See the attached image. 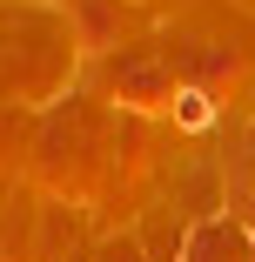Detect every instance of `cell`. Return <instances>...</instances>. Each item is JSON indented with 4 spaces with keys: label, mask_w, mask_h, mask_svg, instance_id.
I'll return each mask as SVG.
<instances>
[{
    "label": "cell",
    "mask_w": 255,
    "mask_h": 262,
    "mask_svg": "<svg viewBox=\"0 0 255 262\" xmlns=\"http://www.w3.org/2000/svg\"><path fill=\"white\" fill-rule=\"evenodd\" d=\"M181 121H188V128H208V94L188 88V94H181Z\"/></svg>",
    "instance_id": "obj_1"
}]
</instances>
